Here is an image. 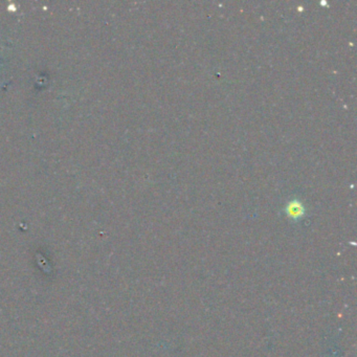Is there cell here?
I'll list each match as a JSON object with an SVG mask.
<instances>
[{
  "mask_svg": "<svg viewBox=\"0 0 357 357\" xmlns=\"http://www.w3.org/2000/svg\"><path fill=\"white\" fill-rule=\"evenodd\" d=\"M286 213L288 215V217L296 220V219H300L304 215L305 209L300 201L293 200L288 203V205L286 207Z\"/></svg>",
  "mask_w": 357,
  "mask_h": 357,
  "instance_id": "6da1fadb",
  "label": "cell"
}]
</instances>
